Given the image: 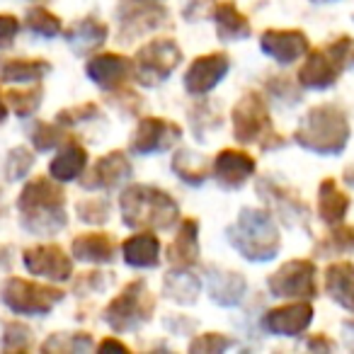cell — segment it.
<instances>
[{
	"label": "cell",
	"instance_id": "obj_1",
	"mask_svg": "<svg viewBox=\"0 0 354 354\" xmlns=\"http://www.w3.org/2000/svg\"><path fill=\"white\" fill-rule=\"evenodd\" d=\"M20 221L30 233L51 238L61 233L68 223L66 216V192L54 177H32L17 197Z\"/></svg>",
	"mask_w": 354,
	"mask_h": 354
},
{
	"label": "cell",
	"instance_id": "obj_2",
	"mask_svg": "<svg viewBox=\"0 0 354 354\" xmlns=\"http://www.w3.org/2000/svg\"><path fill=\"white\" fill-rule=\"evenodd\" d=\"M124 226L136 231H167L180 218L177 202L153 185H129L119 197Z\"/></svg>",
	"mask_w": 354,
	"mask_h": 354
},
{
	"label": "cell",
	"instance_id": "obj_3",
	"mask_svg": "<svg viewBox=\"0 0 354 354\" xmlns=\"http://www.w3.org/2000/svg\"><path fill=\"white\" fill-rule=\"evenodd\" d=\"M352 136L349 119L342 107L333 102L315 104L304 114L299 129L294 131V141L306 151H313L318 156H337L347 148Z\"/></svg>",
	"mask_w": 354,
	"mask_h": 354
},
{
	"label": "cell",
	"instance_id": "obj_4",
	"mask_svg": "<svg viewBox=\"0 0 354 354\" xmlns=\"http://www.w3.org/2000/svg\"><path fill=\"white\" fill-rule=\"evenodd\" d=\"M231 245L250 262H267L277 257L281 248L279 228L267 209L245 207L238 214L236 223L228 228Z\"/></svg>",
	"mask_w": 354,
	"mask_h": 354
},
{
	"label": "cell",
	"instance_id": "obj_5",
	"mask_svg": "<svg viewBox=\"0 0 354 354\" xmlns=\"http://www.w3.org/2000/svg\"><path fill=\"white\" fill-rule=\"evenodd\" d=\"M349 66H354V39L349 35H342L304 56V64L296 73V83L308 90H325L337 83L342 71H347Z\"/></svg>",
	"mask_w": 354,
	"mask_h": 354
},
{
	"label": "cell",
	"instance_id": "obj_6",
	"mask_svg": "<svg viewBox=\"0 0 354 354\" xmlns=\"http://www.w3.org/2000/svg\"><path fill=\"white\" fill-rule=\"evenodd\" d=\"M233 136L243 146H250V143H260L262 148L270 143V148H279L281 136L272 129V114L267 107V100L262 97L255 90H248L241 100L233 107Z\"/></svg>",
	"mask_w": 354,
	"mask_h": 354
},
{
	"label": "cell",
	"instance_id": "obj_7",
	"mask_svg": "<svg viewBox=\"0 0 354 354\" xmlns=\"http://www.w3.org/2000/svg\"><path fill=\"white\" fill-rule=\"evenodd\" d=\"M156 313V296L143 279H133L114 296L104 308L102 318L114 333H129L146 325Z\"/></svg>",
	"mask_w": 354,
	"mask_h": 354
},
{
	"label": "cell",
	"instance_id": "obj_8",
	"mask_svg": "<svg viewBox=\"0 0 354 354\" xmlns=\"http://www.w3.org/2000/svg\"><path fill=\"white\" fill-rule=\"evenodd\" d=\"M183 64V49L170 37H156L138 46L133 56V78L141 85H160L172 75V71Z\"/></svg>",
	"mask_w": 354,
	"mask_h": 354
},
{
	"label": "cell",
	"instance_id": "obj_9",
	"mask_svg": "<svg viewBox=\"0 0 354 354\" xmlns=\"http://www.w3.org/2000/svg\"><path fill=\"white\" fill-rule=\"evenodd\" d=\"M64 301L59 286L10 277L3 286V304L17 315H46Z\"/></svg>",
	"mask_w": 354,
	"mask_h": 354
},
{
	"label": "cell",
	"instance_id": "obj_10",
	"mask_svg": "<svg viewBox=\"0 0 354 354\" xmlns=\"http://www.w3.org/2000/svg\"><path fill=\"white\" fill-rule=\"evenodd\" d=\"M315 262L313 260H289L272 272L267 286L277 299H289V301H310L318 294V284H315Z\"/></svg>",
	"mask_w": 354,
	"mask_h": 354
},
{
	"label": "cell",
	"instance_id": "obj_11",
	"mask_svg": "<svg viewBox=\"0 0 354 354\" xmlns=\"http://www.w3.org/2000/svg\"><path fill=\"white\" fill-rule=\"evenodd\" d=\"M183 138V127L165 117H143L138 119L131 133V151L138 156L165 153Z\"/></svg>",
	"mask_w": 354,
	"mask_h": 354
},
{
	"label": "cell",
	"instance_id": "obj_12",
	"mask_svg": "<svg viewBox=\"0 0 354 354\" xmlns=\"http://www.w3.org/2000/svg\"><path fill=\"white\" fill-rule=\"evenodd\" d=\"M27 272L49 281H68L73 277V260L56 243H39L22 252Z\"/></svg>",
	"mask_w": 354,
	"mask_h": 354
},
{
	"label": "cell",
	"instance_id": "obj_13",
	"mask_svg": "<svg viewBox=\"0 0 354 354\" xmlns=\"http://www.w3.org/2000/svg\"><path fill=\"white\" fill-rule=\"evenodd\" d=\"M133 175L131 160L124 151H109L95 160L88 172L80 175V185L85 189H117L127 185Z\"/></svg>",
	"mask_w": 354,
	"mask_h": 354
},
{
	"label": "cell",
	"instance_id": "obj_14",
	"mask_svg": "<svg viewBox=\"0 0 354 354\" xmlns=\"http://www.w3.org/2000/svg\"><path fill=\"white\" fill-rule=\"evenodd\" d=\"M117 15L122 20L124 37L127 39L153 32L167 22V10L162 6V0H151V3H143V0H122Z\"/></svg>",
	"mask_w": 354,
	"mask_h": 354
},
{
	"label": "cell",
	"instance_id": "obj_15",
	"mask_svg": "<svg viewBox=\"0 0 354 354\" xmlns=\"http://www.w3.org/2000/svg\"><path fill=\"white\" fill-rule=\"evenodd\" d=\"M85 73L97 88L112 93V90L129 85V80L133 78V61L124 54H114V51L93 54L85 66Z\"/></svg>",
	"mask_w": 354,
	"mask_h": 354
},
{
	"label": "cell",
	"instance_id": "obj_16",
	"mask_svg": "<svg viewBox=\"0 0 354 354\" xmlns=\"http://www.w3.org/2000/svg\"><path fill=\"white\" fill-rule=\"evenodd\" d=\"M228 68H231V59L226 51H212L189 64L187 73H185V90L189 95H207L226 78Z\"/></svg>",
	"mask_w": 354,
	"mask_h": 354
},
{
	"label": "cell",
	"instance_id": "obj_17",
	"mask_svg": "<svg viewBox=\"0 0 354 354\" xmlns=\"http://www.w3.org/2000/svg\"><path fill=\"white\" fill-rule=\"evenodd\" d=\"M255 158L245 151H238V148H223L212 160V175L218 187L223 189H241L255 175Z\"/></svg>",
	"mask_w": 354,
	"mask_h": 354
},
{
	"label": "cell",
	"instance_id": "obj_18",
	"mask_svg": "<svg viewBox=\"0 0 354 354\" xmlns=\"http://www.w3.org/2000/svg\"><path fill=\"white\" fill-rule=\"evenodd\" d=\"M313 306L308 301H289L277 308H270L265 313V328L279 337H296L306 333L308 325L313 323Z\"/></svg>",
	"mask_w": 354,
	"mask_h": 354
},
{
	"label": "cell",
	"instance_id": "obj_19",
	"mask_svg": "<svg viewBox=\"0 0 354 354\" xmlns=\"http://www.w3.org/2000/svg\"><path fill=\"white\" fill-rule=\"evenodd\" d=\"M260 49L277 64L289 66L308 54L310 41L301 30H265L260 35Z\"/></svg>",
	"mask_w": 354,
	"mask_h": 354
},
{
	"label": "cell",
	"instance_id": "obj_20",
	"mask_svg": "<svg viewBox=\"0 0 354 354\" xmlns=\"http://www.w3.org/2000/svg\"><path fill=\"white\" fill-rule=\"evenodd\" d=\"M107 25L102 20H97L95 15H85L80 20H75L68 30H64V37L68 41V46L78 56H90L107 41Z\"/></svg>",
	"mask_w": 354,
	"mask_h": 354
},
{
	"label": "cell",
	"instance_id": "obj_21",
	"mask_svg": "<svg viewBox=\"0 0 354 354\" xmlns=\"http://www.w3.org/2000/svg\"><path fill=\"white\" fill-rule=\"evenodd\" d=\"M85 170H88V151L80 146L78 138L68 136L59 146V153L54 156V160L49 162V175L64 185L78 180Z\"/></svg>",
	"mask_w": 354,
	"mask_h": 354
},
{
	"label": "cell",
	"instance_id": "obj_22",
	"mask_svg": "<svg viewBox=\"0 0 354 354\" xmlns=\"http://www.w3.org/2000/svg\"><path fill=\"white\" fill-rule=\"evenodd\" d=\"M119 250H122V257L129 267L151 270L160 262V238L156 236V231H138L129 236L119 245Z\"/></svg>",
	"mask_w": 354,
	"mask_h": 354
},
{
	"label": "cell",
	"instance_id": "obj_23",
	"mask_svg": "<svg viewBox=\"0 0 354 354\" xmlns=\"http://www.w3.org/2000/svg\"><path fill=\"white\" fill-rule=\"evenodd\" d=\"M209 17L214 20V27H216V35L221 41H241L252 35L250 20L238 10L233 0L214 3L212 10H209Z\"/></svg>",
	"mask_w": 354,
	"mask_h": 354
},
{
	"label": "cell",
	"instance_id": "obj_24",
	"mask_svg": "<svg viewBox=\"0 0 354 354\" xmlns=\"http://www.w3.org/2000/svg\"><path fill=\"white\" fill-rule=\"evenodd\" d=\"M71 252L75 260L80 262H93V265H107L117 257L119 243L109 233H83L75 236L71 243Z\"/></svg>",
	"mask_w": 354,
	"mask_h": 354
},
{
	"label": "cell",
	"instance_id": "obj_25",
	"mask_svg": "<svg viewBox=\"0 0 354 354\" xmlns=\"http://www.w3.org/2000/svg\"><path fill=\"white\" fill-rule=\"evenodd\" d=\"M325 291L337 306L354 313V262L335 260L325 267Z\"/></svg>",
	"mask_w": 354,
	"mask_h": 354
},
{
	"label": "cell",
	"instance_id": "obj_26",
	"mask_svg": "<svg viewBox=\"0 0 354 354\" xmlns=\"http://www.w3.org/2000/svg\"><path fill=\"white\" fill-rule=\"evenodd\" d=\"M167 260L172 267H192L199 260V221L183 218L177 226L175 241L167 248Z\"/></svg>",
	"mask_w": 354,
	"mask_h": 354
},
{
	"label": "cell",
	"instance_id": "obj_27",
	"mask_svg": "<svg viewBox=\"0 0 354 354\" xmlns=\"http://www.w3.org/2000/svg\"><path fill=\"white\" fill-rule=\"evenodd\" d=\"M352 207V199L347 197V192L339 189V185L333 177H325L318 187V216L328 226H337L347 218V212Z\"/></svg>",
	"mask_w": 354,
	"mask_h": 354
},
{
	"label": "cell",
	"instance_id": "obj_28",
	"mask_svg": "<svg viewBox=\"0 0 354 354\" xmlns=\"http://www.w3.org/2000/svg\"><path fill=\"white\" fill-rule=\"evenodd\" d=\"M199 289H202V281L194 272H189V267H172L162 279V296L180 306L197 304Z\"/></svg>",
	"mask_w": 354,
	"mask_h": 354
},
{
	"label": "cell",
	"instance_id": "obj_29",
	"mask_svg": "<svg viewBox=\"0 0 354 354\" xmlns=\"http://www.w3.org/2000/svg\"><path fill=\"white\" fill-rule=\"evenodd\" d=\"M49 71L51 64L44 59H0V83H39Z\"/></svg>",
	"mask_w": 354,
	"mask_h": 354
},
{
	"label": "cell",
	"instance_id": "obj_30",
	"mask_svg": "<svg viewBox=\"0 0 354 354\" xmlns=\"http://www.w3.org/2000/svg\"><path fill=\"white\" fill-rule=\"evenodd\" d=\"M172 172H175L183 183L187 185H204L209 175H212V158L204 153H197L192 148H180L172 156Z\"/></svg>",
	"mask_w": 354,
	"mask_h": 354
},
{
	"label": "cell",
	"instance_id": "obj_31",
	"mask_svg": "<svg viewBox=\"0 0 354 354\" xmlns=\"http://www.w3.org/2000/svg\"><path fill=\"white\" fill-rule=\"evenodd\" d=\"M257 192H260L267 202L274 204L277 212L284 214L286 218H294L296 221L299 216H306V214H308L306 204L301 202V199H296L294 194H291V189L281 187V185H274V180H262V183L257 185Z\"/></svg>",
	"mask_w": 354,
	"mask_h": 354
},
{
	"label": "cell",
	"instance_id": "obj_32",
	"mask_svg": "<svg viewBox=\"0 0 354 354\" xmlns=\"http://www.w3.org/2000/svg\"><path fill=\"white\" fill-rule=\"evenodd\" d=\"M245 294L243 274L231 270H216L212 277V299L221 306H236Z\"/></svg>",
	"mask_w": 354,
	"mask_h": 354
},
{
	"label": "cell",
	"instance_id": "obj_33",
	"mask_svg": "<svg viewBox=\"0 0 354 354\" xmlns=\"http://www.w3.org/2000/svg\"><path fill=\"white\" fill-rule=\"evenodd\" d=\"M6 104L17 114V117H32L37 109L41 107V100H44V88L39 83L22 85V88H10L6 90Z\"/></svg>",
	"mask_w": 354,
	"mask_h": 354
},
{
	"label": "cell",
	"instance_id": "obj_34",
	"mask_svg": "<svg viewBox=\"0 0 354 354\" xmlns=\"http://www.w3.org/2000/svg\"><path fill=\"white\" fill-rule=\"evenodd\" d=\"M25 27L35 32V35L46 37V39H54V37L64 35V22H61V17L54 15L51 10H46L44 6L30 8V12H27V17H25Z\"/></svg>",
	"mask_w": 354,
	"mask_h": 354
},
{
	"label": "cell",
	"instance_id": "obj_35",
	"mask_svg": "<svg viewBox=\"0 0 354 354\" xmlns=\"http://www.w3.org/2000/svg\"><path fill=\"white\" fill-rule=\"evenodd\" d=\"M66 138H68V133L64 131V127H61L59 122H56V124L37 122L35 127H32V131H30L32 146H35L37 151H41V153H46V151H51V148L61 146Z\"/></svg>",
	"mask_w": 354,
	"mask_h": 354
},
{
	"label": "cell",
	"instance_id": "obj_36",
	"mask_svg": "<svg viewBox=\"0 0 354 354\" xmlns=\"http://www.w3.org/2000/svg\"><path fill=\"white\" fill-rule=\"evenodd\" d=\"M44 352H83L93 349V339L88 333H54L44 344Z\"/></svg>",
	"mask_w": 354,
	"mask_h": 354
},
{
	"label": "cell",
	"instance_id": "obj_37",
	"mask_svg": "<svg viewBox=\"0 0 354 354\" xmlns=\"http://www.w3.org/2000/svg\"><path fill=\"white\" fill-rule=\"evenodd\" d=\"M349 250H354V226H344V223L333 226V233L325 236L318 245V252L323 255H342Z\"/></svg>",
	"mask_w": 354,
	"mask_h": 354
},
{
	"label": "cell",
	"instance_id": "obj_38",
	"mask_svg": "<svg viewBox=\"0 0 354 354\" xmlns=\"http://www.w3.org/2000/svg\"><path fill=\"white\" fill-rule=\"evenodd\" d=\"M189 117H192L194 136L199 138L207 136V131H214V129L221 127V112L214 109V104H209V100H202V102L194 104L189 109Z\"/></svg>",
	"mask_w": 354,
	"mask_h": 354
},
{
	"label": "cell",
	"instance_id": "obj_39",
	"mask_svg": "<svg viewBox=\"0 0 354 354\" xmlns=\"http://www.w3.org/2000/svg\"><path fill=\"white\" fill-rule=\"evenodd\" d=\"M75 214L83 223L90 226H100V223L109 221V214H112V204L102 197H90V199H80L75 204Z\"/></svg>",
	"mask_w": 354,
	"mask_h": 354
},
{
	"label": "cell",
	"instance_id": "obj_40",
	"mask_svg": "<svg viewBox=\"0 0 354 354\" xmlns=\"http://www.w3.org/2000/svg\"><path fill=\"white\" fill-rule=\"evenodd\" d=\"M32 165H35V153H32L27 146H15L10 153H8V160H6L8 183H17V180H22V177L32 170Z\"/></svg>",
	"mask_w": 354,
	"mask_h": 354
},
{
	"label": "cell",
	"instance_id": "obj_41",
	"mask_svg": "<svg viewBox=\"0 0 354 354\" xmlns=\"http://www.w3.org/2000/svg\"><path fill=\"white\" fill-rule=\"evenodd\" d=\"M32 344V330L27 325H22L20 320H12L6 325V333H3V347L8 352H27Z\"/></svg>",
	"mask_w": 354,
	"mask_h": 354
},
{
	"label": "cell",
	"instance_id": "obj_42",
	"mask_svg": "<svg viewBox=\"0 0 354 354\" xmlns=\"http://www.w3.org/2000/svg\"><path fill=\"white\" fill-rule=\"evenodd\" d=\"M228 347H233V339L226 337L223 333H204L189 342V352L192 354H221Z\"/></svg>",
	"mask_w": 354,
	"mask_h": 354
},
{
	"label": "cell",
	"instance_id": "obj_43",
	"mask_svg": "<svg viewBox=\"0 0 354 354\" xmlns=\"http://www.w3.org/2000/svg\"><path fill=\"white\" fill-rule=\"evenodd\" d=\"M100 114V107L95 102H83V104H75V107H68V109H61L56 114V122L61 127H73V124H80V122H90Z\"/></svg>",
	"mask_w": 354,
	"mask_h": 354
},
{
	"label": "cell",
	"instance_id": "obj_44",
	"mask_svg": "<svg viewBox=\"0 0 354 354\" xmlns=\"http://www.w3.org/2000/svg\"><path fill=\"white\" fill-rule=\"evenodd\" d=\"M109 102H112V107L122 109L124 114H136L138 109H141L143 100H141V95L133 93L129 85H124V88L109 93Z\"/></svg>",
	"mask_w": 354,
	"mask_h": 354
},
{
	"label": "cell",
	"instance_id": "obj_45",
	"mask_svg": "<svg viewBox=\"0 0 354 354\" xmlns=\"http://www.w3.org/2000/svg\"><path fill=\"white\" fill-rule=\"evenodd\" d=\"M112 284V274L104 272H85L80 279L75 281V294H93V291H104Z\"/></svg>",
	"mask_w": 354,
	"mask_h": 354
},
{
	"label": "cell",
	"instance_id": "obj_46",
	"mask_svg": "<svg viewBox=\"0 0 354 354\" xmlns=\"http://www.w3.org/2000/svg\"><path fill=\"white\" fill-rule=\"evenodd\" d=\"M20 20L15 15H0V49H6V46H12V41L17 39L20 35Z\"/></svg>",
	"mask_w": 354,
	"mask_h": 354
},
{
	"label": "cell",
	"instance_id": "obj_47",
	"mask_svg": "<svg viewBox=\"0 0 354 354\" xmlns=\"http://www.w3.org/2000/svg\"><path fill=\"white\" fill-rule=\"evenodd\" d=\"M216 0H187V8H185V17L187 20H202L204 10H212V6Z\"/></svg>",
	"mask_w": 354,
	"mask_h": 354
},
{
	"label": "cell",
	"instance_id": "obj_48",
	"mask_svg": "<svg viewBox=\"0 0 354 354\" xmlns=\"http://www.w3.org/2000/svg\"><path fill=\"white\" fill-rule=\"evenodd\" d=\"M308 349H313V352H328V349H333V342L323 333H318L308 339Z\"/></svg>",
	"mask_w": 354,
	"mask_h": 354
},
{
	"label": "cell",
	"instance_id": "obj_49",
	"mask_svg": "<svg viewBox=\"0 0 354 354\" xmlns=\"http://www.w3.org/2000/svg\"><path fill=\"white\" fill-rule=\"evenodd\" d=\"M97 349H117V352H129V347L122 342V339H114V337H107V339H102V342L97 344Z\"/></svg>",
	"mask_w": 354,
	"mask_h": 354
},
{
	"label": "cell",
	"instance_id": "obj_50",
	"mask_svg": "<svg viewBox=\"0 0 354 354\" xmlns=\"http://www.w3.org/2000/svg\"><path fill=\"white\" fill-rule=\"evenodd\" d=\"M12 267V248L10 245H0V272L10 270Z\"/></svg>",
	"mask_w": 354,
	"mask_h": 354
},
{
	"label": "cell",
	"instance_id": "obj_51",
	"mask_svg": "<svg viewBox=\"0 0 354 354\" xmlns=\"http://www.w3.org/2000/svg\"><path fill=\"white\" fill-rule=\"evenodd\" d=\"M6 117H8V104H6V97L0 95V122H3Z\"/></svg>",
	"mask_w": 354,
	"mask_h": 354
},
{
	"label": "cell",
	"instance_id": "obj_52",
	"mask_svg": "<svg viewBox=\"0 0 354 354\" xmlns=\"http://www.w3.org/2000/svg\"><path fill=\"white\" fill-rule=\"evenodd\" d=\"M310 3H330V0H310Z\"/></svg>",
	"mask_w": 354,
	"mask_h": 354
},
{
	"label": "cell",
	"instance_id": "obj_53",
	"mask_svg": "<svg viewBox=\"0 0 354 354\" xmlns=\"http://www.w3.org/2000/svg\"><path fill=\"white\" fill-rule=\"evenodd\" d=\"M35 3H41V6H44V3H46V0H35Z\"/></svg>",
	"mask_w": 354,
	"mask_h": 354
},
{
	"label": "cell",
	"instance_id": "obj_54",
	"mask_svg": "<svg viewBox=\"0 0 354 354\" xmlns=\"http://www.w3.org/2000/svg\"><path fill=\"white\" fill-rule=\"evenodd\" d=\"M143 3H151V0H143Z\"/></svg>",
	"mask_w": 354,
	"mask_h": 354
}]
</instances>
